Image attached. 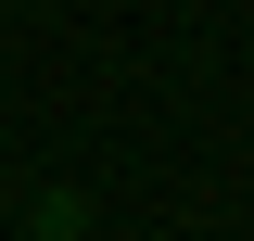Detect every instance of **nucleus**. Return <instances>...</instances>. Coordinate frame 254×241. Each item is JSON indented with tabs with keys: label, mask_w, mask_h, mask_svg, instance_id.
Listing matches in <instances>:
<instances>
[{
	"label": "nucleus",
	"mask_w": 254,
	"mask_h": 241,
	"mask_svg": "<svg viewBox=\"0 0 254 241\" xmlns=\"http://www.w3.org/2000/svg\"><path fill=\"white\" fill-rule=\"evenodd\" d=\"M38 241H89V203L76 190H38Z\"/></svg>",
	"instance_id": "obj_1"
}]
</instances>
